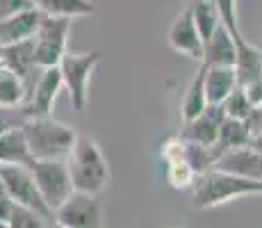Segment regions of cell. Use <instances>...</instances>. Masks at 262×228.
<instances>
[{
    "label": "cell",
    "instance_id": "cell-1",
    "mask_svg": "<svg viewBox=\"0 0 262 228\" xmlns=\"http://www.w3.org/2000/svg\"><path fill=\"white\" fill-rule=\"evenodd\" d=\"M189 192H191V205L196 210H210V208L226 205L235 199L262 194V180H253L246 178V176L233 174V171L212 167V169L196 176Z\"/></svg>",
    "mask_w": 262,
    "mask_h": 228
},
{
    "label": "cell",
    "instance_id": "cell-2",
    "mask_svg": "<svg viewBox=\"0 0 262 228\" xmlns=\"http://www.w3.org/2000/svg\"><path fill=\"white\" fill-rule=\"evenodd\" d=\"M69 174L73 180L75 192H87V194H100L110 185V164L100 146L92 137L78 135L71 153L67 155Z\"/></svg>",
    "mask_w": 262,
    "mask_h": 228
},
{
    "label": "cell",
    "instance_id": "cell-3",
    "mask_svg": "<svg viewBox=\"0 0 262 228\" xmlns=\"http://www.w3.org/2000/svg\"><path fill=\"white\" fill-rule=\"evenodd\" d=\"M21 126L34 160H67L78 137L73 128L55 121L53 116H30Z\"/></svg>",
    "mask_w": 262,
    "mask_h": 228
},
{
    "label": "cell",
    "instance_id": "cell-4",
    "mask_svg": "<svg viewBox=\"0 0 262 228\" xmlns=\"http://www.w3.org/2000/svg\"><path fill=\"white\" fill-rule=\"evenodd\" d=\"M103 59L100 50H89V53H67L59 59V73H62V85L69 91V98L75 112H82L89 103V80L96 67Z\"/></svg>",
    "mask_w": 262,
    "mask_h": 228
},
{
    "label": "cell",
    "instance_id": "cell-5",
    "mask_svg": "<svg viewBox=\"0 0 262 228\" xmlns=\"http://www.w3.org/2000/svg\"><path fill=\"white\" fill-rule=\"evenodd\" d=\"M0 178H3V185H5V194L9 196L12 203L25 205V208H30V210L39 212V215L46 217L50 224L55 226V212L50 210L48 203L43 201L30 167L0 164Z\"/></svg>",
    "mask_w": 262,
    "mask_h": 228
},
{
    "label": "cell",
    "instance_id": "cell-6",
    "mask_svg": "<svg viewBox=\"0 0 262 228\" xmlns=\"http://www.w3.org/2000/svg\"><path fill=\"white\" fill-rule=\"evenodd\" d=\"M69 32H71V18L43 14L34 34V64L39 69L57 67L62 55L69 50Z\"/></svg>",
    "mask_w": 262,
    "mask_h": 228
},
{
    "label": "cell",
    "instance_id": "cell-7",
    "mask_svg": "<svg viewBox=\"0 0 262 228\" xmlns=\"http://www.w3.org/2000/svg\"><path fill=\"white\" fill-rule=\"evenodd\" d=\"M32 176L53 212L75 192L67 160H37L32 164Z\"/></svg>",
    "mask_w": 262,
    "mask_h": 228
},
{
    "label": "cell",
    "instance_id": "cell-8",
    "mask_svg": "<svg viewBox=\"0 0 262 228\" xmlns=\"http://www.w3.org/2000/svg\"><path fill=\"white\" fill-rule=\"evenodd\" d=\"M55 226L62 228H103L105 212L98 194L73 192L62 205L55 210Z\"/></svg>",
    "mask_w": 262,
    "mask_h": 228
},
{
    "label": "cell",
    "instance_id": "cell-9",
    "mask_svg": "<svg viewBox=\"0 0 262 228\" xmlns=\"http://www.w3.org/2000/svg\"><path fill=\"white\" fill-rule=\"evenodd\" d=\"M62 73H59V67H46L37 73L34 82L30 85L28 94H25V100L18 110L25 119L30 116H50L53 112L55 98H57L59 89H62Z\"/></svg>",
    "mask_w": 262,
    "mask_h": 228
},
{
    "label": "cell",
    "instance_id": "cell-10",
    "mask_svg": "<svg viewBox=\"0 0 262 228\" xmlns=\"http://www.w3.org/2000/svg\"><path fill=\"white\" fill-rule=\"evenodd\" d=\"M167 42L176 53L187 55L189 59H196L201 64V59H203V37L196 28L189 7L180 9V14L173 18L167 32Z\"/></svg>",
    "mask_w": 262,
    "mask_h": 228
},
{
    "label": "cell",
    "instance_id": "cell-11",
    "mask_svg": "<svg viewBox=\"0 0 262 228\" xmlns=\"http://www.w3.org/2000/svg\"><path fill=\"white\" fill-rule=\"evenodd\" d=\"M224 108L221 105H212L208 103L205 110L201 112L196 119L185 121V128L180 130V137L189 141H196V144L203 146H212L216 141V135H219V123L224 121Z\"/></svg>",
    "mask_w": 262,
    "mask_h": 228
},
{
    "label": "cell",
    "instance_id": "cell-12",
    "mask_svg": "<svg viewBox=\"0 0 262 228\" xmlns=\"http://www.w3.org/2000/svg\"><path fill=\"white\" fill-rule=\"evenodd\" d=\"M43 18V12L39 7H30L23 9L18 14L3 18L0 21V44L9 46V44H18V42H28L37 34V28Z\"/></svg>",
    "mask_w": 262,
    "mask_h": 228
},
{
    "label": "cell",
    "instance_id": "cell-13",
    "mask_svg": "<svg viewBox=\"0 0 262 228\" xmlns=\"http://www.w3.org/2000/svg\"><path fill=\"white\" fill-rule=\"evenodd\" d=\"M5 67H9L16 75H21L25 89H30V85L34 82L37 73L41 69L34 64V37L28 42H18V44H9L3 46V55H0Z\"/></svg>",
    "mask_w": 262,
    "mask_h": 228
},
{
    "label": "cell",
    "instance_id": "cell-14",
    "mask_svg": "<svg viewBox=\"0 0 262 228\" xmlns=\"http://www.w3.org/2000/svg\"><path fill=\"white\" fill-rule=\"evenodd\" d=\"M235 57H237V46L235 37L224 23L205 39L203 44V59L201 62L205 67H235Z\"/></svg>",
    "mask_w": 262,
    "mask_h": 228
},
{
    "label": "cell",
    "instance_id": "cell-15",
    "mask_svg": "<svg viewBox=\"0 0 262 228\" xmlns=\"http://www.w3.org/2000/svg\"><path fill=\"white\" fill-rule=\"evenodd\" d=\"M235 46H237V57H235V80L239 87L262 80V50L253 46L244 34L235 37Z\"/></svg>",
    "mask_w": 262,
    "mask_h": 228
},
{
    "label": "cell",
    "instance_id": "cell-16",
    "mask_svg": "<svg viewBox=\"0 0 262 228\" xmlns=\"http://www.w3.org/2000/svg\"><path fill=\"white\" fill-rule=\"evenodd\" d=\"M214 167L233 171V174H239V176H246V178L262 180V153L253 151L251 146H239V149L221 153Z\"/></svg>",
    "mask_w": 262,
    "mask_h": 228
},
{
    "label": "cell",
    "instance_id": "cell-17",
    "mask_svg": "<svg viewBox=\"0 0 262 228\" xmlns=\"http://www.w3.org/2000/svg\"><path fill=\"white\" fill-rule=\"evenodd\" d=\"M34 162L37 160L30 153L28 137H25L21 123L12 126L0 135V164H21L32 169Z\"/></svg>",
    "mask_w": 262,
    "mask_h": 228
},
{
    "label": "cell",
    "instance_id": "cell-18",
    "mask_svg": "<svg viewBox=\"0 0 262 228\" xmlns=\"http://www.w3.org/2000/svg\"><path fill=\"white\" fill-rule=\"evenodd\" d=\"M251 128L244 119H233V116H224V121L219 123V135H216V141L212 144L216 160H219L221 153L226 151L239 149V146H249L251 141Z\"/></svg>",
    "mask_w": 262,
    "mask_h": 228
},
{
    "label": "cell",
    "instance_id": "cell-19",
    "mask_svg": "<svg viewBox=\"0 0 262 228\" xmlns=\"http://www.w3.org/2000/svg\"><path fill=\"white\" fill-rule=\"evenodd\" d=\"M203 64V62H201ZM205 67V64H203ZM203 85H205V98L212 105H221L224 98L237 87L235 80V69L233 67H205L203 73Z\"/></svg>",
    "mask_w": 262,
    "mask_h": 228
},
{
    "label": "cell",
    "instance_id": "cell-20",
    "mask_svg": "<svg viewBox=\"0 0 262 228\" xmlns=\"http://www.w3.org/2000/svg\"><path fill=\"white\" fill-rule=\"evenodd\" d=\"M34 7H39L46 16H62L71 21L92 16L96 12L94 0H34Z\"/></svg>",
    "mask_w": 262,
    "mask_h": 228
},
{
    "label": "cell",
    "instance_id": "cell-21",
    "mask_svg": "<svg viewBox=\"0 0 262 228\" xmlns=\"http://www.w3.org/2000/svg\"><path fill=\"white\" fill-rule=\"evenodd\" d=\"M203 73H205V67L201 64L196 75L191 78L187 91L183 96V103H180V116H183V123L185 121H191L196 119L201 112L205 110L208 105V98H205V85H203Z\"/></svg>",
    "mask_w": 262,
    "mask_h": 228
},
{
    "label": "cell",
    "instance_id": "cell-22",
    "mask_svg": "<svg viewBox=\"0 0 262 228\" xmlns=\"http://www.w3.org/2000/svg\"><path fill=\"white\" fill-rule=\"evenodd\" d=\"M25 82L9 67L0 64V108H21L25 100Z\"/></svg>",
    "mask_w": 262,
    "mask_h": 228
},
{
    "label": "cell",
    "instance_id": "cell-23",
    "mask_svg": "<svg viewBox=\"0 0 262 228\" xmlns=\"http://www.w3.org/2000/svg\"><path fill=\"white\" fill-rule=\"evenodd\" d=\"M187 7L191 12V16H194V23H196V28H199L201 37H203V44H205V39L224 23L221 21L219 7H216V3H212V0H189Z\"/></svg>",
    "mask_w": 262,
    "mask_h": 228
},
{
    "label": "cell",
    "instance_id": "cell-24",
    "mask_svg": "<svg viewBox=\"0 0 262 228\" xmlns=\"http://www.w3.org/2000/svg\"><path fill=\"white\" fill-rule=\"evenodd\" d=\"M183 158L194 167L196 176L203 174V171L212 169L216 164V153L212 146H203V144H196V141L185 139V151H183Z\"/></svg>",
    "mask_w": 262,
    "mask_h": 228
},
{
    "label": "cell",
    "instance_id": "cell-25",
    "mask_svg": "<svg viewBox=\"0 0 262 228\" xmlns=\"http://www.w3.org/2000/svg\"><path fill=\"white\" fill-rule=\"evenodd\" d=\"M167 180L173 190H191L196 180V171L185 158H176V160H167Z\"/></svg>",
    "mask_w": 262,
    "mask_h": 228
},
{
    "label": "cell",
    "instance_id": "cell-26",
    "mask_svg": "<svg viewBox=\"0 0 262 228\" xmlns=\"http://www.w3.org/2000/svg\"><path fill=\"white\" fill-rule=\"evenodd\" d=\"M221 108H224V114L226 116H233V119H249L251 114L255 112V108L251 105L249 96H246V91L239 87H235L233 91H230L228 96L224 98V103H221Z\"/></svg>",
    "mask_w": 262,
    "mask_h": 228
},
{
    "label": "cell",
    "instance_id": "cell-27",
    "mask_svg": "<svg viewBox=\"0 0 262 228\" xmlns=\"http://www.w3.org/2000/svg\"><path fill=\"white\" fill-rule=\"evenodd\" d=\"M9 228H43V226H53L46 217H41L39 212L30 210L25 205L12 203V212H9V219H7Z\"/></svg>",
    "mask_w": 262,
    "mask_h": 228
},
{
    "label": "cell",
    "instance_id": "cell-28",
    "mask_svg": "<svg viewBox=\"0 0 262 228\" xmlns=\"http://www.w3.org/2000/svg\"><path fill=\"white\" fill-rule=\"evenodd\" d=\"M216 7H219L221 21H224V25L230 30V34H233V37H239L242 30H239V23H237V0H216Z\"/></svg>",
    "mask_w": 262,
    "mask_h": 228
},
{
    "label": "cell",
    "instance_id": "cell-29",
    "mask_svg": "<svg viewBox=\"0 0 262 228\" xmlns=\"http://www.w3.org/2000/svg\"><path fill=\"white\" fill-rule=\"evenodd\" d=\"M30 7H34V0H0V21Z\"/></svg>",
    "mask_w": 262,
    "mask_h": 228
},
{
    "label": "cell",
    "instance_id": "cell-30",
    "mask_svg": "<svg viewBox=\"0 0 262 228\" xmlns=\"http://www.w3.org/2000/svg\"><path fill=\"white\" fill-rule=\"evenodd\" d=\"M23 121H25V116L21 114L18 108H0V135L7 128H12V126L23 123Z\"/></svg>",
    "mask_w": 262,
    "mask_h": 228
},
{
    "label": "cell",
    "instance_id": "cell-31",
    "mask_svg": "<svg viewBox=\"0 0 262 228\" xmlns=\"http://www.w3.org/2000/svg\"><path fill=\"white\" fill-rule=\"evenodd\" d=\"M242 89L246 91L251 105H253L255 110H262V80H255V82L246 85V87H242Z\"/></svg>",
    "mask_w": 262,
    "mask_h": 228
},
{
    "label": "cell",
    "instance_id": "cell-32",
    "mask_svg": "<svg viewBox=\"0 0 262 228\" xmlns=\"http://www.w3.org/2000/svg\"><path fill=\"white\" fill-rule=\"evenodd\" d=\"M249 146H251V149H253V151H258V153H262V128L258 130V133H253V135H251Z\"/></svg>",
    "mask_w": 262,
    "mask_h": 228
},
{
    "label": "cell",
    "instance_id": "cell-33",
    "mask_svg": "<svg viewBox=\"0 0 262 228\" xmlns=\"http://www.w3.org/2000/svg\"><path fill=\"white\" fill-rule=\"evenodd\" d=\"M5 194V185H3V178H0V196Z\"/></svg>",
    "mask_w": 262,
    "mask_h": 228
},
{
    "label": "cell",
    "instance_id": "cell-34",
    "mask_svg": "<svg viewBox=\"0 0 262 228\" xmlns=\"http://www.w3.org/2000/svg\"><path fill=\"white\" fill-rule=\"evenodd\" d=\"M0 55H3V44H0Z\"/></svg>",
    "mask_w": 262,
    "mask_h": 228
},
{
    "label": "cell",
    "instance_id": "cell-35",
    "mask_svg": "<svg viewBox=\"0 0 262 228\" xmlns=\"http://www.w3.org/2000/svg\"><path fill=\"white\" fill-rule=\"evenodd\" d=\"M0 64H3V59H0Z\"/></svg>",
    "mask_w": 262,
    "mask_h": 228
},
{
    "label": "cell",
    "instance_id": "cell-36",
    "mask_svg": "<svg viewBox=\"0 0 262 228\" xmlns=\"http://www.w3.org/2000/svg\"><path fill=\"white\" fill-rule=\"evenodd\" d=\"M212 3H216V0H212Z\"/></svg>",
    "mask_w": 262,
    "mask_h": 228
}]
</instances>
